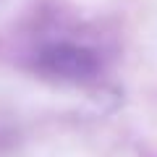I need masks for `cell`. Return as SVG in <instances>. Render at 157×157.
<instances>
[{"label":"cell","mask_w":157,"mask_h":157,"mask_svg":"<svg viewBox=\"0 0 157 157\" xmlns=\"http://www.w3.org/2000/svg\"><path fill=\"white\" fill-rule=\"evenodd\" d=\"M37 68L45 76L58 78V81H92L100 73V60L94 50L71 42H58L47 45L37 52Z\"/></svg>","instance_id":"1"}]
</instances>
